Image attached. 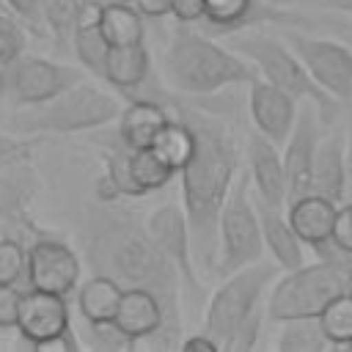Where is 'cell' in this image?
<instances>
[{"instance_id": "6da1fadb", "label": "cell", "mask_w": 352, "mask_h": 352, "mask_svg": "<svg viewBox=\"0 0 352 352\" xmlns=\"http://www.w3.org/2000/svg\"><path fill=\"white\" fill-rule=\"evenodd\" d=\"M80 250L91 272L110 275L124 289L140 286L160 297L165 327L146 346L173 349L182 344V275L151 239L146 220L116 204H91L80 220Z\"/></svg>"}, {"instance_id": "7a4b0ae2", "label": "cell", "mask_w": 352, "mask_h": 352, "mask_svg": "<svg viewBox=\"0 0 352 352\" xmlns=\"http://www.w3.org/2000/svg\"><path fill=\"white\" fill-rule=\"evenodd\" d=\"M176 116L195 132V151L179 170L182 206L192 228L195 261L198 267L217 272V226L226 198L239 176V143L228 121L192 102H176Z\"/></svg>"}, {"instance_id": "3957f363", "label": "cell", "mask_w": 352, "mask_h": 352, "mask_svg": "<svg viewBox=\"0 0 352 352\" xmlns=\"http://www.w3.org/2000/svg\"><path fill=\"white\" fill-rule=\"evenodd\" d=\"M165 85L190 99H206L226 88L250 85L258 72L236 50L220 44L206 30L179 25L162 52Z\"/></svg>"}, {"instance_id": "277c9868", "label": "cell", "mask_w": 352, "mask_h": 352, "mask_svg": "<svg viewBox=\"0 0 352 352\" xmlns=\"http://www.w3.org/2000/svg\"><path fill=\"white\" fill-rule=\"evenodd\" d=\"M316 264H302L297 270H286L283 278H275L267 297L270 322L319 316L338 294L349 292L352 256L341 253L333 242L316 250Z\"/></svg>"}, {"instance_id": "5b68a950", "label": "cell", "mask_w": 352, "mask_h": 352, "mask_svg": "<svg viewBox=\"0 0 352 352\" xmlns=\"http://www.w3.org/2000/svg\"><path fill=\"white\" fill-rule=\"evenodd\" d=\"M121 110L124 104L116 94L104 91L96 82L80 80L41 104L16 107V113L11 116V132L33 135V138L91 132L118 121Z\"/></svg>"}, {"instance_id": "8992f818", "label": "cell", "mask_w": 352, "mask_h": 352, "mask_svg": "<svg viewBox=\"0 0 352 352\" xmlns=\"http://www.w3.org/2000/svg\"><path fill=\"white\" fill-rule=\"evenodd\" d=\"M231 50H236L242 58H248L258 77L289 91L294 99L300 102H314L319 107V116H322V124L324 129L333 126L338 118H341V102L336 96H330L314 77L311 72L305 69V63L300 60V55L292 50V44L280 41L278 36H270V33H256V30H239L234 36H226Z\"/></svg>"}, {"instance_id": "52a82bcc", "label": "cell", "mask_w": 352, "mask_h": 352, "mask_svg": "<svg viewBox=\"0 0 352 352\" xmlns=\"http://www.w3.org/2000/svg\"><path fill=\"white\" fill-rule=\"evenodd\" d=\"M250 184H253L250 173H239L220 212V226H217V275L220 278L261 261V253H264V234H261L256 198H250Z\"/></svg>"}, {"instance_id": "ba28073f", "label": "cell", "mask_w": 352, "mask_h": 352, "mask_svg": "<svg viewBox=\"0 0 352 352\" xmlns=\"http://www.w3.org/2000/svg\"><path fill=\"white\" fill-rule=\"evenodd\" d=\"M278 270H280L278 264L256 261V264H248V267L226 275L223 283L214 289V294L209 297L201 330H206L212 338H217L220 349L228 341V336L239 327V322L261 305Z\"/></svg>"}, {"instance_id": "9c48e42d", "label": "cell", "mask_w": 352, "mask_h": 352, "mask_svg": "<svg viewBox=\"0 0 352 352\" xmlns=\"http://www.w3.org/2000/svg\"><path fill=\"white\" fill-rule=\"evenodd\" d=\"M85 69H74L66 63L47 60L41 55H19L16 60L0 66V96L11 107H30L41 104L60 91L72 88L74 82L85 80Z\"/></svg>"}, {"instance_id": "30bf717a", "label": "cell", "mask_w": 352, "mask_h": 352, "mask_svg": "<svg viewBox=\"0 0 352 352\" xmlns=\"http://www.w3.org/2000/svg\"><path fill=\"white\" fill-rule=\"evenodd\" d=\"M286 41L311 77L341 104L352 107V50L336 36H308L302 30H286Z\"/></svg>"}, {"instance_id": "8fae6325", "label": "cell", "mask_w": 352, "mask_h": 352, "mask_svg": "<svg viewBox=\"0 0 352 352\" xmlns=\"http://www.w3.org/2000/svg\"><path fill=\"white\" fill-rule=\"evenodd\" d=\"M146 228L157 248L165 253V258L179 270L184 292L192 302L204 297V286L198 278V261H195V245H192V228L187 220L184 206L162 204L146 217Z\"/></svg>"}, {"instance_id": "7c38bea8", "label": "cell", "mask_w": 352, "mask_h": 352, "mask_svg": "<svg viewBox=\"0 0 352 352\" xmlns=\"http://www.w3.org/2000/svg\"><path fill=\"white\" fill-rule=\"evenodd\" d=\"M82 280V258L72 245L58 236L33 234L28 242V289H41L52 294H74Z\"/></svg>"}, {"instance_id": "4fadbf2b", "label": "cell", "mask_w": 352, "mask_h": 352, "mask_svg": "<svg viewBox=\"0 0 352 352\" xmlns=\"http://www.w3.org/2000/svg\"><path fill=\"white\" fill-rule=\"evenodd\" d=\"M322 116L314 102H302L297 124L283 143V168H286V206L314 190V165L316 148L322 140Z\"/></svg>"}, {"instance_id": "5bb4252c", "label": "cell", "mask_w": 352, "mask_h": 352, "mask_svg": "<svg viewBox=\"0 0 352 352\" xmlns=\"http://www.w3.org/2000/svg\"><path fill=\"white\" fill-rule=\"evenodd\" d=\"M204 22L201 30L212 36H234L261 22L275 25H308V14H297L289 8H278L267 0H204Z\"/></svg>"}, {"instance_id": "9a60e30c", "label": "cell", "mask_w": 352, "mask_h": 352, "mask_svg": "<svg viewBox=\"0 0 352 352\" xmlns=\"http://www.w3.org/2000/svg\"><path fill=\"white\" fill-rule=\"evenodd\" d=\"M72 327V308L69 297L41 292V289H25L22 292V305H19V322L16 333L22 346L38 349V344L66 333Z\"/></svg>"}, {"instance_id": "2e32d148", "label": "cell", "mask_w": 352, "mask_h": 352, "mask_svg": "<svg viewBox=\"0 0 352 352\" xmlns=\"http://www.w3.org/2000/svg\"><path fill=\"white\" fill-rule=\"evenodd\" d=\"M248 113L253 118V126L267 135L270 140H275L278 146H283L297 124V113H300V99H294L289 91L256 77L248 85Z\"/></svg>"}, {"instance_id": "e0dca14e", "label": "cell", "mask_w": 352, "mask_h": 352, "mask_svg": "<svg viewBox=\"0 0 352 352\" xmlns=\"http://www.w3.org/2000/svg\"><path fill=\"white\" fill-rule=\"evenodd\" d=\"M245 160L256 198L270 206H286V168L278 143L256 129L245 140Z\"/></svg>"}, {"instance_id": "ac0fdd59", "label": "cell", "mask_w": 352, "mask_h": 352, "mask_svg": "<svg viewBox=\"0 0 352 352\" xmlns=\"http://www.w3.org/2000/svg\"><path fill=\"white\" fill-rule=\"evenodd\" d=\"M349 160H346V129L327 126V132L319 140L316 148V165H314V190L336 204L344 201L346 195V182H349Z\"/></svg>"}, {"instance_id": "d6986e66", "label": "cell", "mask_w": 352, "mask_h": 352, "mask_svg": "<svg viewBox=\"0 0 352 352\" xmlns=\"http://www.w3.org/2000/svg\"><path fill=\"white\" fill-rule=\"evenodd\" d=\"M170 104L160 102V99H146V96H135L132 102L124 104L121 116H118V140L126 148H151V143L157 140L160 129L170 121Z\"/></svg>"}, {"instance_id": "ffe728a7", "label": "cell", "mask_w": 352, "mask_h": 352, "mask_svg": "<svg viewBox=\"0 0 352 352\" xmlns=\"http://www.w3.org/2000/svg\"><path fill=\"white\" fill-rule=\"evenodd\" d=\"M256 209H258V220H261V234H264V248L270 250L272 261L286 272V270H297L305 264V250H302V239L297 236L294 226L289 223L286 206H270L264 201L256 198Z\"/></svg>"}, {"instance_id": "44dd1931", "label": "cell", "mask_w": 352, "mask_h": 352, "mask_svg": "<svg viewBox=\"0 0 352 352\" xmlns=\"http://www.w3.org/2000/svg\"><path fill=\"white\" fill-rule=\"evenodd\" d=\"M116 322L138 341V346H143L154 336H160V330L165 327V308L154 292L140 289V286H129L121 294Z\"/></svg>"}, {"instance_id": "7402d4cb", "label": "cell", "mask_w": 352, "mask_h": 352, "mask_svg": "<svg viewBox=\"0 0 352 352\" xmlns=\"http://www.w3.org/2000/svg\"><path fill=\"white\" fill-rule=\"evenodd\" d=\"M286 214H289V223L294 226L297 236L319 250L324 248L330 239H333V226H336V214H338V204L319 195V192H308L297 201H292L286 206Z\"/></svg>"}, {"instance_id": "603a6c76", "label": "cell", "mask_w": 352, "mask_h": 352, "mask_svg": "<svg viewBox=\"0 0 352 352\" xmlns=\"http://www.w3.org/2000/svg\"><path fill=\"white\" fill-rule=\"evenodd\" d=\"M102 8L104 0H85L74 36H72V52L80 60V66L99 77L104 74V63H107V52H110V41L102 33Z\"/></svg>"}, {"instance_id": "cb8c5ba5", "label": "cell", "mask_w": 352, "mask_h": 352, "mask_svg": "<svg viewBox=\"0 0 352 352\" xmlns=\"http://www.w3.org/2000/svg\"><path fill=\"white\" fill-rule=\"evenodd\" d=\"M148 74H151V52H148L146 41L110 47L104 74H102V80L110 88H116L118 94L132 96L148 82Z\"/></svg>"}, {"instance_id": "d4e9b609", "label": "cell", "mask_w": 352, "mask_h": 352, "mask_svg": "<svg viewBox=\"0 0 352 352\" xmlns=\"http://www.w3.org/2000/svg\"><path fill=\"white\" fill-rule=\"evenodd\" d=\"M124 286L113 280L110 275L91 272L85 280H80L74 297H77V311L82 322H99V319H116L118 302H121Z\"/></svg>"}, {"instance_id": "484cf974", "label": "cell", "mask_w": 352, "mask_h": 352, "mask_svg": "<svg viewBox=\"0 0 352 352\" xmlns=\"http://www.w3.org/2000/svg\"><path fill=\"white\" fill-rule=\"evenodd\" d=\"M143 14L129 0H104L102 8V33L110 41V47L138 44L146 41V25Z\"/></svg>"}, {"instance_id": "4316f807", "label": "cell", "mask_w": 352, "mask_h": 352, "mask_svg": "<svg viewBox=\"0 0 352 352\" xmlns=\"http://www.w3.org/2000/svg\"><path fill=\"white\" fill-rule=\"evenodd\" d=\"M151 148L165 165H170L179 173L190 162V157L195 151V132L182 116H170V121L160 129V135L151 143Z\"/></svg>"}, {"instance_id": "83f0119b", "label": "cell", "mask_w": 352, "mask_h": 352, "mask_svg": "<svg viewBox=\"0 0 352 352\" xmlns=\"http://www.w3.org/2000/svg\"><path fill=\"white\" fill-rule=\"evenodd\" d=\"M278 324H280V330H278L275 346L280 352H327V349H336L330 344V338L324 336V330L319 324V316L286 319V322H278Z\"/></svg>"}, {"instance_id": "f1b7e54d", "label": "cell", "mask_w": 352, "mask_h": 352, "mask_svg": "<svg viewBox=\"0 0 352 352\" xmlns=\"http://www.w3.org/2000/svg\"><path fill=\"white\" fill-rule=\"evenodd\" d=\"M129 170H132V182L138 184V190L143 195L162 190L173 176H179L170 165H165L154 148H135L129 151Z\"/></svg>"}, {"instance_id": "f546056e", "label": "cell", "mask_w": 352, "mask_h": 352, "mask_svg": "<svg viewBox=\"0 0 352 352\" xmlns=\"http://www.w3.org/2000/svg\"><path fill=\"white\" fill-rule=\"evenodd\" d=\"M82 6H85V0H41L44 28L60 50L72 47V36H74Z\"/></svg>"}, {"instance_id": "4dcf8cb0", "label": "cell", "mask_w": 352, "mask_h": 352, "mask_svg": "<svg viewBox=\"0 0 352 352\" xmlns=\"http://www.w3.org/2000/svg\"><path fill=\"white\" fill-rule=\"evenodd\" d=\"M82 346L94 352H132L138 341L116 319H99V322H85Z\"/></svg>"}, {"instance_id": "1f68e13d", "label": "cell", "mask_w": 352, "mask_h": 352, "mask_svg": "<svg viewBox=\"0 0 352 352\" xmlns=\"http://www.w3.org/2000/svg\"><path fill=\"white\" fill-rule=\"evenodd\" d=\"M319 324L336 349H346L352 341V292L338 294L319 314Z\"/></svg>"}, {"instance_id": "d6a6232c", "label": "cell", "mask_w": 352, "mask_h": 352, "mask_svg": "<svg viewBox=\"0 0 352 352\" xmlns=\"http://www.w3.org/2000/svg\"><path fill=\"white\" fill-rule=\"evenodd\" d=\"M129 151L121 140H118V148H110L104 154V176L110 179V184L118 190L121 198H143V192L138 190V184L132 182V170H129Z\"/></svg>"}, {"instance_id": "836d02e7", "label": "cell", "mask_w": 352, "mask_h": 352, "mask_svg": "<svg viewBox=\"0 0 352 352\" xmlns=\"http://www.w3.org/2000/svg\"><path fill=\"white\" fill-rule=\"evenodd\" d=\"M28 278V242L22 236H0V283Z\"/></svg>"}, {"instance_id": "e575fe53", "label": "cell", "mask_w": 352, "mask_h": 352, "mask_svg": "<svg viewBox=\"0 0 352 352\" xmlns=\"http://www.w3.org/2000/svg\"><path fill=\"white\" fill-rule=\"evenodd\" d=\"M264 316H267V305H258L250 316H245L239 322V327L228 336L223 349H228V352H250L258 344V336H261V327H264Z\"/></svg>"}, {"instance_id": "d590c367", "label": "cell", "mask_w": 352, "mask_h": 352, "mask_svg": "<svg viewBox=\"0 0 352 352\" xmlns=\"http://www.w3.org/2000/svg\"><path fill=\"white\" fill-rule=\"evenodd\" d=\"M25 52V28L22 22L14 16L0 14V66L16 60Z\"/></svg>"}, {"instance_id": "8d00e7d4", "label": "cell", "mask_w": 352, "mask_h": 352, "mask_svg": "<svg viewBox=\"0 0 352 352\" xmlns=\"http://www.w3.org/2000/svg\"><path fill=\"white\" fill-rule=\"evenodd\" d=\"M305 28H324L327 33H333L336 38H341L352 50V14H346V11L322 8V14H308V25Z\"/></svg>"}, {"instance_id": "74e56055", "label": "cell", "mask_w": 352, "mask_h": 352, "mask_svg": "<svg viewBox=\"0 0 352 352\" xmlns=\"http://www.w3.org/2000/svg\"><path fill=\"white\" fill-rule=\"evenodd\" d=\"M36 148L33 135H19V132H6L0 135V170L16 162L30 160V151Z\"/></svg>"}, {"instance_id": "f35d334b", "label": "cell", "mask_w": 352, "mask_h": 352, "mask_svg": "<svg viewBox=\"0 0 352 352\" xmlns=\"http://www.w3.org/2000/svg\"><path fill=\"white\" fill-rule=\"evenodd\" d=\"M22 305V289L16 283H0V330H16Z\"/></svg>"}, {"instance_id": "ab89813d", "label": "cell", "mask_w": 352, "mask_h": 352, "mask_svg": "<svg viewBox=\"0 0 352 352\" xmlns=\"http://www.w3.org/2000/svg\"><path fill=\"white\" fill-rule=\"evenodd\" d=\"M11 14L33 33H44V16H41V0H3Z\"/></svg>"}, {"instance_id": "60d3db41", "label": "cell", "mask_w": 352, "mask_h": 352, "mask_svg": "<svg viewBox=\"0 0 352 352\" xmlns=\"http://www.w3.org/2000/svg\"><path fill=\"white\" fill-rule=\"evenodd\" d=\"M341 253L352 256V201L338 204L336 226H333V239H330Z\"/></svg>"}, {"instance_id": "b9f144b4", "label": "cell", "mask_w": 352, "mask_h": 352, "mask_svg": "<svg viewBox=\"0 0 352 352\" xmlns=\"http://www.w3.org/2000/svg\"><path fill=\"white\" fill-rule=\"evenodd\" d=\"M204 0H173L170 16L179 25H201L204 22Z\"/></svg>"}, {"instance_id": "7bdbcfd3", "label": "cell", "mask_w": 352, "mask_h": 352, "mask_svg": "<svg viewBox=\"0 0 352 352\" xmlns=\"http://www.w3.org/2000/svg\"><path fill=\"white\" fill-rule=\"evenodd\" d=\"M179 349H187V352H220V341L212 338L206 330H198L192 336H184Z\"/></svg>"}, {"instance_id": "ee69618b", "label": "cell", "mask_w": 352, "mask_h": 352, "mask_svg": "<svg viewBox=\"0 0 352 352\" xmlns=\"http://www.w3.org/2000/svg\"><path fill=\"white\" fill-rule=\"evenodd\" d=\"M146 19H165L170 16V8H173V0H129Z\"/></svg>"}, {"instance_id": "f6af8a7d", "label": "cell", "mask_w": 352, "mask_h": 352, "mask_svg": "<svg viewBox=\"0 0 352 352\" xmlns=\"http://www.w3.org/2000/svg\"><path fill=\"white\" fill-rule=\"evenodd\" d=\"M319 8H327V11H346L352 14V0H316Z\"/></svg>"}, {"instance_id": "bcb514c9", "label": "cell", "mask_w": 352, "mask_h": 352, "mask_svg": "<svg viewBox=\"0 0 352 352\" xmlns=\"http://www.w3.org/2000/svg\"><path fill=\"white\" fill-rule=\"evenodd\" d=\"M346 160H349V176H352V110L346 116Z\"/></svg>"}, {"instance_id": "7dc6e473", "label": "cell", "mask_w": 352, "mask_h": 352, "mask_svg": "<svg viewBox=\"0 0 352 352\" xmlns=\"http://www.w3.org/2000/svg\"><path fill=\"white\" fill-rule=\"evenodd\" d=\"M267 3H272V6H278V8H286V6H292L294 0H267Z\"/></svg>"}, {"instance_id": "c3c4849f", "label": "cell", "mask_w": 352, "mask_h": 352, "mask_svg": "<svg viewBox=\"0 0 352 352\" xmlns=\"http://www.w3.org/2000/svg\"><path fill=\"white\" fill-rule=\"evenodd\" d=\"M349 292H352V278H349Z\"/></svg>"}, {"instance_id": "681fc988", "label": "cell", "mask_w": 352, "mask_h": 352, "mask_svg": "<svg viewBox=\"0 0 352 352\" xmlns=\"http://www.w3.org/2000/svg\"><path fill=\"white\" fill-rule=\"evenodd\" d=\"M346 349H352V341H349V346H346Z\"/></svg>"}]
</instances>
